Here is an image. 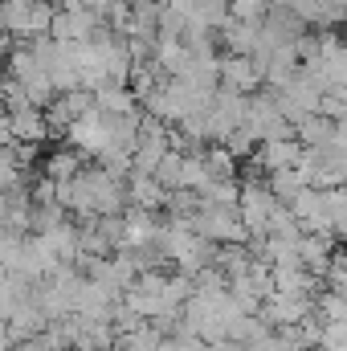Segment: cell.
Listing matches in <instances>:
<instances>
[{
	"instance_id": "15",
	"label": "cell",
	"mask_w": 347,
	"mask_h": 351,
	"mask_svg": "<svg viewBox=\"0 0 347 351\" xmlns=\"http://www.w3.org/2000/svg\"><path fill=\"white\" fill-rule=\"evenodd\" d=\"M294 139H298L302 147H327V143L335 139V123L315 110V114H307V119L294 123Z\"/></svg>"
},
{
	"instance_id": "7",
	"label": "cell",
	"mask_w": 347,
	"mask_h": 351,
	"mask_svg": "<svg viewBox=\"0 0 347 351\" xmlns=\"http://www.w3.org/2000/svg\"><path fill=\"white\" fill-rule=\"evenodd\" d=\"M311 311H315V298H311V294H282V290H270V294L261 298L258 315L270 327H294V323H302Z\"/></svg>"
},
{
	"instance_id": "3",
	"label": "cell",
	"mask_w": 347,
	"mask_h": 351,
	"mask_svg": "<svg viewBox=\"0 0 347 351\" xmlns=\"http://www.w3.org/2000/svg\"><path fill=\"white\" fill-rule=\"evenodd\" d=\"M192 233H200V237H208L217 245L250 237V229L241 225V217H237L233 204H208V200H200V208L192 213Z\"/></svg>"
},
{
	"instance_id": "6",
	"label": "cell",
	"mask_w": 347,
	"mask_h": 351,
	"mask_svg": "<svg viewBox=\"0 0 347 351\" xmlns=\"http://www.w3.org/2000/svg\"><path fill=\"white\" fill-rule=\"evenodd\" d=\"M282 200L265 188V180H241V196H237V217L250 233H265L270 225V213L278 208Z\"/></svg>"
},
{
	"instance_id": "8",
	"label": "cell",
	"mask_w": 347,
	"mask_h": 351,
	"mask_svg": "<svg viewBox=\"0 0 347 351\" xmlns=\"http://www.w3.org/2000/svg\"><path fill=\"white\" fill-rule=\"evenodd\" d=\"M217 74H221V86L229 90H241V94L261 90V66L254 53H221Z\"/></svg>"
},
{
	"instance_id": "25",
	"label": "cell",
	"mask_w": 347,
	"mask_h": 351,
	"mask_svg": "<svg viewBox=\"0 0 347 351\" xmlns=\"http://www.w3.org/2000/svg\"><path fill=\"white\" fill-rule=\"evenodd\" d=\"M4 221H8V196L0 192V233H4Z\"/></svg>"
},
{
	"instance_id": "5",
	"label": "cell",
	"mask_w": 347,
	"mask_h": 351,
	"mask_svg": "<svg viewBox=\"0 0 347 351\" xmlns=\"http://www.w3.org/2000/svg\"><path fill=\"white\" fill-rule=\"evenodd\" d=\"M246 98L250 94H241V90L217 86L208 110H204V119H208V143H221L229 131H237L246 123Z\"/></svg>"
},
{
	"instance_id": "2",
	"label": "cell",
	"mask_w": 347,
	"mask_h": 351,
	"mask_svg": "<svg viewBox=\"0 0 347 351\" xmlns=\"http://www.w3.org/2000/svg\"><path fill=\"white\" fill-rule=\"evenodd\" d=\"M58 4L53 0H0V33L12 41L45 37L53 25Z\"/></svg>"
},
{
	"instance_id": "21",
	"label": "cell",
	"mask_w": 347,
	"mask_h": 351,
	"mask_svg": "<svg viewBox=\"0 0 347 351\" xmlns=\"http://www.w3.org/2000/svg\"><path fill=\"white\" fill-rule=\"evenodd\" d=\"M265 8H270V0H229V16L233 21H250V25L265 21Z\"/></svg>"
},
{
	"instance_id": "26",
	"label": "cell",
	"mask_w": 347,
	"mask_h": 351,
	"mask_svg": "<svg viewBox=\"0 0 347 351\" xmlns=\"http://www.w3.org/2000/svg\"><path fill=\"white\" fill-rule=\"evenodd\" d=\"M0 110H4V94H0Z\"/></svg>"
},
{
	"instance_id": "4",
	"label": "cell",
	"mask_w": 347,
	"mask_h": 351,
	"mask_svg": "<svg viewBox=\"0 0 347 351\" xmlns=\"http://www.w3.org/2000/svg\"><path fill=\"white\" fill-rule=\"evenodd\" d=\"M70 147H78L86 160H98L110 143H115V135H110V123H106V114L98 110V106H90L82 119H74L70 127H66V135H62Z\"/></svg>"
},
{
	"instance_id": "9",
	"label": "cell",
	"mask_w": 347,
	"mask_h": 351,
	"mask_svg": "<svg viewBox=\"0 0 347 351\" xmlns=\"http://www.w3.org/2000/svg\"><path fill=\"white\" fill-rule=\"evenodd\" d=\"M298 156H302V143L290 135V139H261L250 160L261 172H278V168H298Z\"/></svg>"
},
{
	"instance_id": "13",
	"label": "cell",
	"mask_w": 347,
	"mask_h": 351,
	"mask_svg": "<svg viewBox=\"0 0 347 351\" xmlns=\"http://www.w3.org/2000/svg\"><path fill=\"white\" fill-rule=\"evenodd\" d=\"M335 254V237L331 233H298V262L307 265L311 274H327V262Z\"/></svg>"
},
{
	"instance_id": "23",
	"label": "cell",
	"mask_w": 347,
	"mask_h": 351,
	"mask_svg": "<svg viewBox=\"0 0 347 351\" xmlns=\"http://www.w3.org/2000/svg\"><path fill=\"white\" fill-rule=\"evenodd\" d=\"M323 351H347V319L344 323H323V339H319Z\"/></svg>"
},
{
	"instance_id": "12",
	"label": "cell",
	"mask_w": 347,
	"mask_h": 351,
	"mask_svg": "<svg viewBox=\"0 0 347 351\" xmlns=\"http://www.w3.org/2000/svg\"><path fill=\"white\" fill-rule=\"evenodd\" d=\"M123 225H127V245H143V241H156L160 225H164V213H152V208H139V204H127L123 208Z\"/></svg>"
},
{
	"instance_id": "18",
	"label": "cell",
	"mask_w": 347,
	"mask_h": 351,
	"mask_svg": "<svg viewBox=\"0 0 347 351\" xmlns=\"http://www.w3.org/2000/svg\"><path fill=\"white\" fill-rule=\"evenodd\" d=\"M307 184V176L298 172V168H278V172H265V188L282 200V204H290L294 200V192Z\"/></svg>"
},
{
	"instance_id": "11",
	"label": "cell",
	"mask_w": 347,
	"mask_h": 351,
	"mask_svg": "<svg viewBox=\"0 0 347 351\" xmlns=\"http://www.w3.org/2000/svg\"><path fill=\"white\" fill-rule=\"evenodd\" d=\"M127 204H139V208H152V213H164L168 204V188L147 172H131L127 176Z\"/></svg>"
},
{
	"instance_id": "16",
	"label": "cell",
	"mask_w": 347,
	"mask_h": 351,
	"mask_svg": "<svg viewBox=\"0 0 347 351\" xmlns=\"http://www.w3.org/2000/svg\"><path fill=\"white\" fill-rule=\"evenodd\" d=\"M82 164H86V156L66 143V147H58V152H49V156L41 160V172L49 176V180H70V176L82 172Z\"/></svg>"
},
{
	"instance_id": "24",
	"label": "cell",
	"mask_w": 347,
	"mask_h": 351,
	"mask_svg": "<svg viewBox=\"0 0 347 351\" xmlns=\"http://www.w3.org/2000/svg\"><path fill=\"white\" fill-rule=\"evenodd\" d=\"M0 94H4V110H16V106H29V94H25V86L16 82V78H0Z\"/></svg>"
},
{
	"instance_id": "22",
	"label": "cell",
	"mask_w": 347,
	"mask_h": 351,
	"mask_svg": "<svg viewBox=\"0 0 347 351\" xmlns=\"http://www.w3.org/2000/svg\"><path fill=\"white\" fill-rule=\"evenodd\" d=\"M180 164H184V152H176V147H168V156L160 160V168H156V180L172 192V188H180Z\"/></svg>"
},
{
	"instance_id": "10",
	"label": "cell",
	"mask_w": 347,
	"mask_h": 351,
	"mask_svg": "<svg viewBox=\"0 0 347 351\" xmlns=\"http://www.w3.org/2000/svg\"><path fill=\"white\" fill-rule=\"evenodd\" d=\"M8 127H12V139L16 143H45L49 139V123H45V110L41 106H16V110H8Z\"/></svg>"
},
{
	"instance_id": "19",
	"label": "cell",
	"mask_w": 347,
	"mask_h": 351,
	"mask_svg": "<svg viewBox=\"0 0 347 351\" xmlns=\"http://www.w3.org/2000/svg\"><path fill=\"white\" fill-rule=\"evenodd\" d=\"M62 221H70V208H66V204H33V213H29V233H49V229H58Z\"/></svg>"
},
{
	"instance_id": "20",
	"label": "cell",
	"mask_w": 347,
	"mask_h": 351,
	"mask_svg": "<svg viewBox=\"0 0 347 351\" xmlns=\"http://www.w3.org/2000/svg\"><path fill=\"white\" fill-rule=\"evenodd\" d=\"M265 233H274V237H298V233H302V225H298V217H294L286 204H278V208L270 213V225H265Z\"/></svg>"
},
{
	"instance_id": "14",
	"label": "cell",
	"mask_w": 347,
	"mask_h": 351,
	"mask_svg": "<svg viewBox=\"0 0 347 351\" xmlns=\"http://www.w3.org/2000/svg\"><path fill=\"white\" fill-rule=\"evenodd\" d=\"M168 131L164 135H139V143H135V152H131V172H147L156 176V168H160V160L168 156Z\"/></svg>"
},
{
	"instance_id": "1",
	"label": "cell",
	"mask_w": 347,
	"mask_h": 351,
	"mask_svg": "<svg viewBox=\"0 0 347 351\" xmlns=\"http://www.w3.org/2000/svg\"><path fill=\"white\" fill-rule=\"evenodd\" d=\"M70 217H102V213H123L127 208V180L110 176L94 160L82 164V172L70 176V196H66Z\"/></svg>"
},
{
	"instance_id": "17",
	"label": "cell",
	"mask_w": 347,
	"mask_h": 351,
	"mask_svg": "<svg viewBox=\"0 0 347 351\" xmlns=\"http://www.w3.org/2000/svg\"><path fill=\"white\" fill-rule=\"evenodd\" d=\"M315 315L323 323H344L347 319V290H335V286H323L315 294Z\"/></svg>"
}]
</instances>
